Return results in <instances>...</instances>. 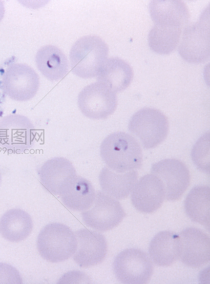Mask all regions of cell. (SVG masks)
<instances>
[{
	"instance_id": "7a4b0ae2",
	"label": "cell",
	"mask_w": 210,
	"mask_h": 284,
	"mask_svg": "<svg viewBox=\"0 0 210 284\" xmlns=\"http://www.w3.org/2000/svg\"><path fill=\"white\" fill-rule=\"evenodd\" d=\"M108 53L107 44L99 37L87 35L79 38L70 51L72 72L83 78L96 76Z\"/></svg>"
},
{
	"instance_id": "52a82bcc",
	"label": "cell",
	"mask_w": 210,
	"mask_h": 284,
	"mask_svg": "<svg viewBox=\"0 0 210 284\" xmlns=\"http://www.w3.org/2000/svg\"><path fill=\"white\" fill-rule=\"evenodd\" d=\"M27 117L11 114L0 119V145L9 153H20L34 144L36 132Z\"/></svg>"
},
{
	"instance_id": "277c9868",
	"label": "cell",
	"mask_w": 210,
	"mask_h": 284,
	"mask_svg": "<svg viewBox=\"0 0 210 284\" xmlns=\"http://www.w3.org/2000/svg\"><path fill=\"white\" fill-rule=\"evenodd\" d=\"M168 128L166 116L160 110L148 107L143 108L134 114L128 125L129 131L146 149L160 144L166 138Z\"/></svg>"
},
{
	"instance_id": "d4e9b609",
	"label": "cell",
	"mask_w": 210,
	"mask_h": 284,
	"mask_svg": "<svg viewBox=\"0 0 210 284\" xmlns=\"http://www.w3.org/2000/svg\"><path fill=\"white\" fill-rule=\"evenodd\" d=\"M210 132L204 133L195 142L191 152L192 160L197 168L210 173Z\"/></svg>"
},
{
	"instance_id": "9c48e42d",
	"label": "cell",
	"mask_w": 210,
	"mask_h": 284,
	"mask_svg": "<svg viewBox=\"0 0 210 284\" xmlns=\"http://www.w3.org/2000/svg\"><path fill=\"white\" fill-rule=\"evenodd\" d=\"M126 213L120 202L103 191H97L91 206L82 213L84 224L101 231L110 230L124 219Z\"/></svg>"
},
{
	"instance_id": "5bb4252c",
	"label": "cell",
	"mask_w": 210,
	"mask_h": 284,
	"mask_svg": "<svg viewBox=\"0 0 210 284\" xmlns=\"http://www.w3.org/2000/svg\"><path fill=\"white\" fill-rule=\"evenodd\" d=\"M165 198L162 181L153 174L142 176L136 182L131 194L133 206L138 211L150 213L159 208Z\"/></svg>"
},
{
	"instance_id": "8992f818",
	"label": "cell",
	"mask_w": 210,
	"mask_h": 284,
	"mask_svg": "<svg viewBox=\"0 0 210 284\" xmlns=\"http://www.w3.org/2000/svg\"><path fill=\"white\" fill-rule=\"evenodd\" d=\"M113 269L116 278L121 283L144 284L150 280L153 267L151 259L145 252L130 248L116 256Z\"/></svg>"
},
{
	"instance_id": "484cf974",
	"label": "cell",
	"mask_w": 210,
	"mask_h": 284,
	"mask_svg": "<svg viewBox=\"0 0 210 284\" xmlns=\"http://www.w3.org/2000/svg\"><path fill=\"white\" fill-rule=\"evenodd\" d=\"M22 283L19 271L14 266L0 263V284H20Z\"/></svg>"
},
{
	"instance_id": "cb8c5ba5",
	"label": "cell",
	"mask_w": 210,
	"mask_h": 284,
	"mask_svg": "<svg viewBox=\"0 0 210 284\" xmlns=\"http://www.w3.org/2000/svg\"><path fill=\"white\" fill-rule=\"evenodd\" d=\"M182 30L178 27L155 24L148 35L150 48L158 54H170L179 43Z\"/></svg>"
},
{
	"instance_id": "ac0fdd59",
	"label": "cell",
	"mask_w": 210,
	"mask_h": 284,
	"mask_svg": "<svg viewBox=\"0 0 210 284\" xmlns=\"http://www.w3.org/2000/svg\"><path fill=\"white\" fill-rule=\"evenodd\" d=\"M180 243L179 235L170 231L157 233L151 240L148 253L154 264L160 266H168L179 259Z\"/></svg>"
},
{
	"instance_id": "603a6c76",
	"label": "cell",
	"mask_w": 210,
	"mask_h": 284,
	"mask_svg": "<svg viewBox=\"0 0 210 284\" xmlns=\"http://www.w3.org/2000/svg\"><path fill=\"white\" fill-rule=\"evenodd\" d=\"M210 188L198 185L192 188L184 202L185 212L191 221L210 229Z\"/></svg>"
},
{
	"instance_id": "83f0119b",
	"label": "cell",
	"mask_w": 210,
	"mask_h": 284,
	"mask_svg": "<svg viewBox=\"0 0 210 284\" xmlns=\"http://www.w3.org/2000/svg\"><path fill=\"white\" fill-rule=\"evenodd\" d=\"M1 181V174L0 173V185Z\"/></svg>"
},
{
	"instance_id": "7c38bea8",
	"label": "cell",
	"mask_w": 210,
	"mask_h": 284,
	"mask_svg": "<svg viewBox=\"0 0 210 284\" xmlns=\"http://www.w3.org/2000/svg\"><path fill=\"white\" fill-rule=\"evenodd\" d=\"M180 252L179 259L185 265L198 268L210 260V240L202 230L188 227L179 234Z\"/></svg>"
},
{
	"instance_id": "5b68a950",
	"label": "cell",
	"mask_w": 210,
	"mask_h": 284,
	"mask_svg": "<svg viewBox=\"0 0 210 284\" xmlns=\"http://www.w3.org/2000/svg\"><path fill=\"white\" fill-rule=\"evenodd\" d=\"M204 13L196 22L184 28L178 52L189 63L199 64L207 61L210 54V19Z\"/></svg>"
},
{
	"instance_id": "9a60e30c",
	"label": "cell",
	"mask_w": 210,
	"mask_h": 284,
	"mask_svg": "<svg viewBox=\"0 0 210 284\" xmlns=\"http://www.w3.org/2000/svg\"><path fill=\"white\" fill-rule=\"evenodd\" d=\"M76 170L67 159L56 157L44 163L39 170L40 181L51 193L60 195L66 184L76 175Z\"/></svg>"
},
{
	"instance_id": "ba28073f",
	"label": "cell",
	"mask_w": 210,
	"mask_h": 284,
	"mask_svg": "<svg viewBox=\"0 0 210 284\" xmlns=\"http://www.w3.org/2000/svg\"><path fill=\"white\" fill-rule=\"evenodd\" d=\"M78 105L86 117L91 119H105L115 111L117 97L115 93L97 81L85 86L79 93Z\"/></svg>"
},
{
	"instance_id": "44dd1931",
	"label": "cell",
	"mask_w": 210,
	"mask_h": 284,
	"mask_svg": "<svg viewBox=\"0 0 210 284\" xmlns=\"http://www.w3.org/2000/svg\"><path fill=\"white\" fill-rule=\"evenodd\" d=\"M35 61L39 70L50 80L63 78L68 70L67 57L61 49L52 45L40 48L36 53Z\"/></svg>"
},
{
	"instance_id": "6da1fadb",
	"label": "cell",
	"mask_w": 210,
	"mask_h": 284,
	"mask_svg": "<svg viewBox=\"0 0 210 284\" xmlns=\"http://www.w3.org/2000/svg\"><path fill=\"white\" fill-rule=\"evenodd\" d=\"M100 155L107 167L117 172L139 169L143 154L138 141L130 134L116 132L107 136L100 146Z\"/></svg>"
},
{
	"instance_id": "8fae6325",
	"label": "cell",
	"mask_w": 210,
	"mask_h": 284,
	"mask_svg": "<svg viewBox=\"0 0 210 284\" xmlns=\"http://www.w3.org/2000/svg\"><path fill=\"white\" fill-rule=\"evenodd\" d=\"M150 171L162 181L165 188V198L168 201L179 199L189 186V170L179 160L163 159L153 164Z\"/></svg>"
},
{
	"instance_id": "30bf717a",
	"label": "cell",
	"mask_w": 210,
	"mask_h": 284,
	"mask_svg": "<svg viewBox=\"0 0 210 284\" xmlns=\"http://www.w3.org/2000/svg\"><path fill=\"white\" fill-rule=\"evenodd\" d=\"M40 86V78L35 71L24 63L10 65L3 78L2 88L12 99L27 101L32 98Z\"/></svg>"
},
{
	"instance_id": "3957f363",
	"label": "cell",
	"mask_w": 210,
	"mask_h": 284,
	"mask_svg": "<svg viewBox=\"0 0 210 284\" xmlns=\"http://www.w3.org/2000/svg\"><path fill=\"white\" fill-rule=\"evenodd\" d=\"M39 254L51 263H59L74 255L77 248L75 234L67 226L58 223L46 225L37 240Z\"/></svg>"
},
{
	"instance_id": "7402d4cb",
	"label": "cell",
	"mask_w": 210,
	"mask_h": 284,
	"mask_svg": "<svg viewBox=\"0 0 210 284\" xmlns=\"http://www.w3.org/2000/svg\"><path fill=\"white\" fill-rule=\"evenodd\" d=\"M32 228L31 216L20 208L9 209L0 219V233L5 240L11 242H19L25 239Z\"/></svg>"
},
{
	"instance_id": "2e32d148",
	"label": "cell",
	"mask_w": 210,
	"mask_h": 284,
	"mask_svg": "<svg viewBox=\"0 0 210 284\" xmlns=\"http://www.w3.org/2000/svg\"><path fill=\"white\" fill-rule=\"evenodd\" d=\"M149 11L155 24L182 29L188 25L190 18L187 5L179 0H152Z\"/></svg>"
},
{
	"instance_id": "d6986e66",
	"label": "cell",
	"mask_w": 210,
	"mask_h": 284,
	"mask_svg": "<svg viewBox=\"0 0 210 284\" xmlns=\"http://www.w3.org/2000/svg\"><path fill=\"white\" fill-rule=\"evenodd\" d=\"M96 192L91 183L77 175L72 178L61 192L63 203L68 208L76 211H84L92 205Z\"/></svg>"
},
{
	"instance_id": "e0dca14e",
	"label": "cell",
	"mask_w": 210,
	"mask_h": 284,
	"mask_svg": "<svg viewBox=\"0 0 210 284\" xmlns=\"http://www.w3.org/2000/svg\"><path fill=\"white\" fill-rule=\"evenodd\" d=\"M133 75V69L129 63L119 57H112L106 59L96 77L97 82L116 93L128 87Z\"/></svg>"
},
{
	"instance_id": "4fadbf2b",
	"label": "cell",
	"mask_w": 210,
	"mask_h": 284,
	"mask_svg": "<svg viewBox=\"0 0 210 284\" xmlns=\"http://www.w3.org/2000/svg\"><path fill=\"white\" fill-rule=\"evenodd\" d=\"M77 248L73 255L74 261L81 267H87L101 263L105 259L107 246L101 233L86 228L75 232Z\"/></svg>"
},
{
	"instance_id": "4316f807",
	"label": "cell",
	"mask_w": 210,
	"mask_h": 284,
	"mask_svg": "<svg viewBox=\"0 0 210 284\" xmlns=\"http://www.w3.org/2000/svg\"><path fill=\"white\" fill-rule=\"evenodd\" d=\"M5 12V9L3 2L2 0H0V22L3 18Z\"/></svg>"
},
{
	"instance_id": "ffe728a7",
	"label": "cell",
	"mask_w": 210,
	"mask_h": 284,
	"mask_svg": "<svg viewBox=\"0 0 210 284\" xmlns=\"http://www.w3.org/2000/svg\"><path fill=\"white\" fill-rule=\"evenodd\" d=\"M100 186L105 193L118 200L126 198L131 192L138 179L135 170L117 172L104 167L99 176Z\"/></svg>"
}]
</instances>
